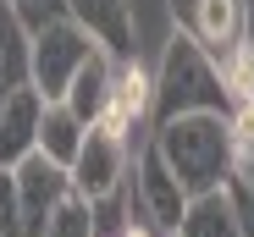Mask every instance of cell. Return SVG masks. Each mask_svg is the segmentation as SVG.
Segmentation results:
<instances>
[{
    "label": "cell",
    "instance_id": "5",
    "mask_svg": "<svg viewBox=\"0 0 254 237\" xmlns=\"http://www.w3.org/2000/svg\"><path fill=\"white\" fill-rule=\"evenodd\" d=\"M72 171V188L83 193V199H111V193H122L127 171H133V154H127V138H116L111 127H89L83 133V149H77V160L66 166Z\"/></svg>",
    "mask_w": 254,
    "mask_h": 237
},
{
    "label": "cell",
    "instance_id": "16",
    "mask_svg": "<svg viewBox=\"0 0 254 237\" xmlns=\"http://www.w3.org/2000/svg\"><path fill=\"white\" fill-rule=\"evenodd\" d=\"M232 177L254 182V99L232 105Z\"/></svg>",
    "mask_w": 254,
    "mask_h": 237
},
{
    "label": "cell",
    "instance_id": "9",
    "mask_svg": "<svg viewBox=\"0 0 254 237\" xmlns=\"http://www.w3.org/2000/svg\"><path fill=\"white\" fill-rule=\"evenodd\" d=\"M66 17L94 39L105 45L116 61L138 55V17H133V0H66Z\"/></svg>",
    "mask_w": 254,
    "mask_h": 237
},
{
    "label": "cell",
    "instance_id": "18",
    "mask_svg": "<svg viewBox=\"0 0 254 237\" xmlns=\"http://www.w3.org/2000/svg\"><path fill=\"white\" fill-rule=\"evenodd\" d=\"M0 237H33L28 232V215H22V199H17L11 166H0Z\"/></svg>",
    "mask_w": 254,
    "mask_h": 237
},
{
    "label": "cell",
    "instance_id": "2",
    "mask_svg": "<svg viewBox=\"0 0 254 237\" xmlns=\"http://www.w3.org/2000/svg\"><path fill=\"white\" fill-rule=\"evenodd\" d=\"M188 110H227L232 116V89H227L221 61L210 50H199L188 33L172 28V39L160 50V66H155V122L188 116Z\"/></svg>",
    "mask_w": 254,
    "mask_h": 237
},
{
    "label": "cell",
    "instance_id": "11",
    "mask_svg": "<svg viewBox=\"0 0 254 237\" xmlns=\"http://www.w3.org/2000/svg\"><path fill=\"white\" fill-rule=\"evenodd\" d=\"M111 72H116V55L105 50V45H94L89 50V61H83L77 72H72V83H66V94H61V105L77 116V122H100V110H105V94H111Z\"/></svg>",
    "mask_w": 254,
    "mask_h": 237
},
{
    "label": "cell",
    "instance_id": "7",
    "mask_svg": "<svg viewBox=\"0 0 254 237\" xmlns=\"http://www.w3.org/2000/svg\"><path fill=\"white\" fill-rule=\"evenodd\" d=\"M133 188H138V210H144V221L177 232V221H183V210H188V193H183V182L172 177V166L160 160V149H155L149 138H144L138 160H133Z\"/></svg>",
    "mask_w": 254,
    "mask_h": 237
},
{
    "label": "cell",
    "instance_id": "13",
    "mask_svg": "<svg viewBox=\"0 0 254 237\" xmlns=\"http://www.w3.org/2000/svg\"><path fill=\"white\" fill-rule=\"evenodd\" d=\"M83 133H89V122H77L61 99H45V116H39V154H50L56 166H72L77 149H83Z\"/></svg>",
    "mask_w": 254,
    "mask_h": 237
},
{
    "label": "cell",
    "instance_id": "1",
    "mask_svg": "<svg viewBox=\"0 0 254 237\" xmlns=\"http://www.w3.org/2000/svg\"><path fill=\"white\" fill-rule=\"evenodd\" d=\"M149 143L160 149V160L172 166L183 193H210L232 177V116L227 110H188L166 116L149 127Z\"/></svg>",
    "mask_w": 254,
    "mask_h": 237
},
{
    "label": "cell",
    "instance_id": "3",
    "mask_svg": "<svg viewBox=\"0 0 254 237\" xmlns=\"http://www.w3.org/2000/svg\"><path fill=\"white\" fill-rule=\"evenodd\" d=\"M89 50H94V39L83 33L72 17L28 33V83L45 94V99H61L66 83H72V72L89 61Z\"/></svg>",
    "mask_w": 254,
    "mask_h": 237
},
{
    "label": "cell",
    "instance_id": "15",
    "mask_svg": "<svg viewBox=\"0 0 254 237\" xmlns=\"http://www.w3.org/2000/svg\"><path fill=\"white\" fill-rule=\"evenodd\" d=\"M39 237H94V204L72 188L66 199L45 215V232H39Z\"/></svg>",
    "mask_w": 254,
    "mask_h": 237
},
{
    "label": "cell",
    "instance_id": "10",
    "mask_svg": "<svg viewBox=\"0 0 254 237\" xmlns=\"http://www.w3.org/2000/svg\"><path fill=\"white\" fill-rule=\"evenodd\" d=\"M39 116H45V94L33 83H22L0 99V166H17L22 154L39 149Z\"/></svg>",
    "mask_w": 254,
    "mask_h": 237
},
{
    "label": "cell",
    "instance_id": "4",
    "mask_svg": "<svg viewBox=\"0 0 254 237\" xmlns=\"http://www.w3.org/2000/svg\"><path fill=\"white\" fill-rule=\"evenodd\" d=\"M172 6L177 33H188L199 50H210L216 61H227L243 39H249V11L243 0H166Z\"/></svg>",
    "mask_w": 254,
    "mask_h": 237
},
{
    "label": "cell",
    "instance_id": "19",
    "mask_svg": "<svg viewBox=\"0 0 254 237\" xmlns=\"http://www.w3.org/2000/svg\"><path fill=\"white\" fill-rule=\"evenodd\" d=\"M6 6H11V17H17L28 33H39V28H50V22L66 17V0H6Z\"/></svg>",
    "mask_w": 254,
    "mask_h": 237
},
{
    "label": "cell",
    "instance_id": "12",
    "mask_svg": "<svg viewBox=\"0 0 254 237\" xmlns=\"http://www.w3.org/2000/svg\"><path fill=\"white\" fill-rule=\"evenodd\" d=\"M177 237H243L238 232V215H232V199L227 188H210V193H193L183 221H177Z\"/></svg>",
    "mask_w": 254,
    "mask_h": 237
},
{
    "label": "cell",
    "instance_id": "6",
    "mask_svg": "<svg viewBox=\"0 0 254 237\" xmlns=\"http://www.w3.org/2000/svg\"><path fill=\"white\" fill-rule=\"evenodd\" d=\"M149 122H155V72H144L138 55H127L111 72V94H105V110H100V127H111L116 138L133 143L138 133H149Z\"/></svg>",
    "mask_w": 254,
    "mask_h": 237
},
{
    "label": "cell",
    "instance_id": "21",
    "mask_svg": "<svg viewBox=\"0 0 254 237\" xmlns=\"http://www.w3.org/2000/svg\"><path fill=\"white\" fill-rule=\"evenodd\" d=\"M111 237H177V232H166V226H155V221H127V226H116Z\"/></svg>",
    "mask_w": 254,
    "mask_h": 237
},
{
    "label": "cell",
    "instance_id": "20",
    "mask_svg": "<svg viewBox=\"0 0 254 237\" xmlns=\"http://www.w3.org/2000/svg\"><path fill=\"white\" fill-rule=\"evenodd\" d=\"M221 188H227V199H232L238 232H243V237H254V182H243V177H227Z\"/></svg>",
    "mask_w": 254,
    "mask_h": 237
},
{
    "label": "cell",
    "instance_id": "8",
    "mask_svg": "<svg viewBox=\"0 0 254 237\" xmlns=\"http://www.w3.org/2000/svg\"><path fill=\"white\" fill-rule=\"evenodd\" d=\"M11 177H17V199H22V215H28V232L39 237L45 232V215L72 193V171L66 166H56L50 154H22V160L11 166Z\"/></svg>",
    "mask_w": 254,
    "mask_h": 237
},
{
    "label": "cell",
    "instance_id": "14",
    "mask_svg": "<svg viewBox=\"0 0 254 237\" xmlns=\"http://www.w3.org/2000/svg\"><path fill=\"white\" fill-rule=\"evenodd\" d=\"M28 83V28L11 17V6L0 0V99Z\"/></svg>",
    "mask_w": 254,
    "mask_h": 237
},
{
    "label": "cell",
    "instance_id": "17",
    "mask_svg": "<svg viewBox=\"0 0 254 237\" xmlns=\"http://www.w3.org/2000/svg\"><path fill=\"white\" fill-rule=\"evenodd\" d=\"M221 72H227L232 105H249V99H254V39H243V45L221 61Z\"/></svg>",
    "mask_w": 254,
    "mask_h": 237
}]
</instances>
